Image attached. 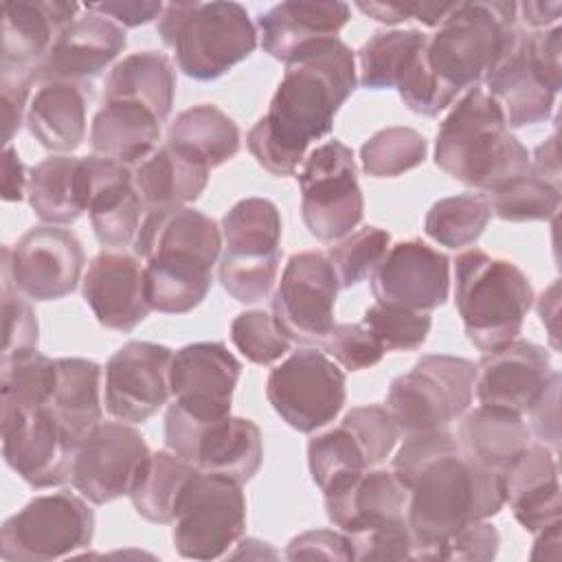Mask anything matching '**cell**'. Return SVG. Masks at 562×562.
<instances>
[{
    "label": "cell",
    "instance_id": "6da1fadb",
    "mask_svg": "<svg viewBox=\"0 0 562 562\" xmlns=\"http://www.w3.org/2000/svg\"><path fill=\"white\" fill-rule=\"evenodd\" d=\"M406 487V525L415 560H439L465 525L487 520L505 505L503 474L468 459L448 430L408 435L393 457Z\"/></svg>",
    "mask_w": 562,
    "mask_h": 562
},
{
    "label": "cell",
    "instance_id": "7a4b0ae2",
    "mask_svg": "<svg viewBox=\"0 0 562 562\" xmlns=\"http://www.w3.org/2000/svg\"><path fill=\"white\" fill-rule=\"evenodd\" d=\"M356 83V55L340 37L299 50L285 64L268 112L246 134L255 160L272 176H294L307 147L331 132L334 116Z\"/></svg>",
    "mask_w": 562,
    "mask_h": 562
},
{
    "label": "cell",
    "instance_id": "3957f363",
    "mask_svg": "<svg viewBox=\"0 0 562 562\" xmlns=\"http://www.w3.org/2000/svg\"><path fill=\"white\" fill-rule=\"evenodd\" d=\"M132 246L145 261V292L151 310L187 314L206 299L224 241L213 217L180 206L147 211Z\"/></svg>",
    "mask_w": 562,
    "mask_h": 562
},
{
    "label": "cell",
    "instance_id": "277c9868",
    "mask_svg": "<svg viewBox=\"0 0 562 562\" xmlns=\"http://www.w3.org/2000/svg\"><path fill=\"white\" fill-rule=\"evenodd\" d=\"M435 165L483 193L531 171L527 147L507 130L494 97L479 86L465 90L441 121L435 140Z\"/></svg>",
    "mask_w": 562,
    "mask_h": 562
},
{
    "label": "cell",
    "instance_id": "5b68a950",
    "mask_svg": "<svg viewBox=\"0 0 562 562\" xmlns=\"http://www.w3.org/2000/svg\"><path fill=\"white\" fill-rule=\"evenodd\" d=\"M454 305L468 340L494 353L518 338L533 305V288L509 259L470 248L454 261Z\"/></svg>",
    "mask_w": 562,
    "mask_h": 562
},
{
    "label": "cell",
    "instance_id": "8992f818",
    "mask_svg": "<svg viewBox=\"0 0 562 562\" xmlns=\"http://www.w3.org/2000/svg\"><path fill=\"white\" fill-rule=\"evenodd\" d=\"M516 2H454L426 40L424 55L432 75L454 94L479 86L518 40Z\"/></svg>",
    "mask_w": 562,
    "mask_h": 562
},
{
    "label": "cell",
    "instance_id": "52a82bcc",
    "mask_svg": "<svg viewBox=\"0 0 562 562\" xmlns=\"http://www.w3.org/2000/svg\"><path fill=\"white\" fill-rule=\"evenodd\" d=\"M156 29L178 68L198 81L226 75L257 48V29L239 2H169Z\"/></svg>",
    "mask_w": 562,
    "mask_h": 562
},
{
    "label": "cell",
    "instance_id": "ba28073f",
    "mask_svg": "<svg viewBox=\"0 0 562 562\" xmlns=\"http://www.w3.org/2000/svg\"><path fill=\"white\" fill-rule=\"evenodd\" d=\"M224 252L217 266L222 288L239 303L266 299L281 261V215L266 198H244L222 217Z\"/></svg>",
    "mask_w": 562,
    "mask_h": 562
},
{
    "label": "cell",
    "instance_id": "9c48e42d",
    "mask_svg": "<svg viewBox=\"0 0 562 562\" xmlns=\"http://www.w3.org/2000/svg\"><path fill=\"white\" fill-rule=\"evenodd\" d=\"M474 380L472 360L448 353L422 356L411 371L391 382L386 411L406 437L448 430L470 408Z\"/></svg>",
    "mask_w": 562,
    "mask_h": 562
},
{
    "label": "cell",
    "instance_id": "30bf717a",
    "mask_svg": "<svg viewBox=\"0 0 562 562\" xmlns=\"http://www.w3.org/2000/svg\"><path fill=\"white\" fill-rule=\"evenodd\" d=\"M94 512L68 490L31 498L0 527L4 562H50L90 547Z\"/></svg>",
    "mask_w": 562,
    "mask_h": 562
},
{
    "label": "cell",
    "instance_id": "8fae6325",
    "mask_svg": "<svg viewBox=\"0 0 562 562\" xmlns=\"http://www.w3.org/2000/svg\"><path fill=\"white\" fill-rule=\"evenodd\" d=\"M301 215L310 235L334 244L362 222L364 198L351 147L338 138L312 149L301 162Z\"/></svg>",
    "mask_w": 562,
    "mask_h": 562
},
{
    "label": "cell",
    "instance_id": "7c38bea8",
    "mask_svg": "<svg viewBox=\"0 0 562 562\" xmlns=\"http://www.w3.org/2000/svg\"><path fill=\"white\" fill-rule=\"evenodd\" d=\"M171 525L173 547L182 558H222L246 529L241 483L224 474L198 470L178 501Z\"/></svg>",
    "mask_w": 562,
    "mask_h": 562
},
{
    "label": "cell",
    "instance_id": "4fadbf2b",
    "mask_svg": "<svg viewBox=\"0 0 562 562\" xmlns=\"http://www.w3.org/2000/svg\"><path fill=\"white\" fill-rule=\"evenodd\" d=\"M165 443L200 472L224 474L241 485L259 472L263 461L261 430L252 419L233 415L193 419L176 404L165 415Z\"/></svg>",
    "mask_w": 562,
    "mask_h": 562
},
{
    "label": "cell",
    "instance_id": "5bb4252c",
    "mask_svg": "<svg viewBox=\"0 0 562 562\" xmlns=\"http://www.w3.org/2000/svg\"><path fill=\"white\" fill-rule=\"evenodd\" d=\"M266 395L290 428L314 432L342 411L347 400L345 373L325 351L301 349L270 371Z\"/></svg>",
    "mask_w": 562,
    "mask_h": 562
},
{
    "label": "cell",
    "instance_id": "9a60e30c",
    "mask_svg": "<svg viewBox=\"0 0 562 562\" xmlns=\"http://www.w3.org/2000/svg\"><path fill=\"white\" fill-rule=\"evenodd\" d=\"M338 279L327 252H294L272 294V316L279 329L299 345H316L334 329Z\"/></svg>",
    "mask_w": 562,
    "mask_h": 562
},
{
    "label": "cell",
    "instance_id": "2e32d148",
    "mask_svg": "<svg viewBox=\"0 0 562 562\" xmlns=\"http://www.w3.org/2000/svg\"><path fill=\"white\" fill-rule=\"evenodd\" d=\"M86 263V252L75 233L40 224L29 228L13 246L2 248V272L13 288L33 301L68 296Z\"/></svg>",
    "mask_w": 562,
    "mask_h": 562
},
{
    "label": "cell",
    "instance_id": "e0dca14e",
    "mask_svg": "<svg viewBox=\"0 0 562 562\" xmlns=\"http://www.w3.org/2000/svg\"><path fill=\"white\" fill-rule=\"evenodd\" d=\"M145 437L125 422H101L75 450L70 481L90 503L130 496L149 461Z\"/></svg>",
    "mask_w": 562,
    "mask_h": 562
},
{
    "label": "cell",
    "instance_id": "ac0fdd59",
    "mask_svg": "<svg viewBox=\"0 0 562 562\" xmlns=\"http://www.w3.org/2000/svg\"><path fill=\"white\" fill-rule=\"evenodd\" d=\"M173 351L149 340H130L105 364V411L125 424L149 419L171 397Z\"/></svg>",
    "mask_w": 562,
    "mask_h": 562
},
{
    "label": "cell",
    "instance_id": "d6986e66",
    "mask_svg": "<svg viewBox=\"0 0 562 562\" xmlns=\"http://www.w3.org/2000/svg\"><path fill=\"white\" fill-rule=\"evenodd\" d=\"M4 463L33 490L70 481L75 446L42 406L26 413H0Z\"/></svg>",
    "mask_w": 562,
    "mask_h": 562
},
{
    "label": "cell",
    "instance_id": "ffe728a7",
    "mask_svg": "<svg viewBox=\"0 0 562 562\" xmlns=\"http://www.w3.org/2000/svg\"><path fill=\"white\" fill-rule=\"evenodd\" d=\"M369 279L378 303L430 312L448 301L450 259L422 239H406L389 246Z\"/></svg>",
    "mask_w": 562,
    "mask_h": 562
},
{
    "label": "cell",
    "instance_id": "44dd1931",
    "mask_svg": "<svg viewBox=\"0 0 562 562\" xmlns=\"http://www.w3.org/2000/svg\"><path fill=\"white\" fill-rule=\"evenodd\" d=\"M239 373L241 364L224 342L184 345L173 353L169 369L173 404L193 419L226 417Z\"/></svg>",
    "mask_w": 562,
    "mask_h": 562
},
{
    "label": "cell",
    "instance_id": "7402d4cb",
    "mask_svg": "<svg viewBox=\"0 0 562 562\" xmlns=\"http://www.w3.org/2000/svg\"><path fill=\"white\" fill-rule=\"evenodd\" d=\"M81 292L105 329L132 331L151 312L145 292V266L123 248H105L90 259Z\"/></svg>",
    "mask_w": 562,
    "mask_h": 562
},
{
    "label": "cell",
    "instance_id": "603a6c76",
    "mask_svg": "<svg viewBox=\"0 0 562 562\" xmlns=\"http://www.w3.org/2000/svg\"><path fill=\"white\" fill-rule=\"evenodd\" d=\"M551 371L544 347L516 338L494 353H483L476 364L474 391L481 404L522 415L540 397Z\"/></svg>",
    "mask_w": 562,
    "mask_h": 562
},
{
    "label": "cell",
    "instance_id": "cb8c5ba5",
    "mask_svg": "<svg viewBox=\"0 0 562 562\" xmlns=\"http://www.w3.org/2000/svg\"><path fill=\"white\" fill-rule=\"evenodd\" d=\"M125 29L88 11L79 15L53 44L48 55L35 68V81L83 83L101 75L125 48Z\"/></svg>",
    "mask_w": 562,
    "mask_h": 562
},
{
    "label": "cell",
    "instance_id": "d4e9b609",
    "mask_svg": "<svg viewBox=\"0 0 562 562\" xmlns=\"http://www.w3.org/2000/svg\"><path fill=\"white\" fill-rule=\"evenodd\" d=\"M88 162V215L97 239L108 248L132 246L145 204L134 187L132 167L103 156H86Z\"/></svg>",
    "mask_w": 562,
    "mask_h": 562
},
{
    "label": "cell",
    "instance_id": "484cf974",
    "mask_svg": "<svg viewBox=\"0 0 562 562\" xmlns=\"http://www.w3.org/2000/svg\"><path fill=\"white\" fill-rule=\"evenodd\" d=\"M77 2L18 0L2 4L0 70L35 75L59 35L79 18Z\"/></svg>",
    "mask_w": 562,
    "mask_h": 562
},
{
    "label": "cell",
    "instance_id": "4316f807",
    "mask_svg": "<svg viewBox=\"0 0 562 562\" xmlns=\"http://www.w3.org/2000/svg\"><path fill=\"white\" fill-rule=\"evenodd\" d=\"M483 83L487 86L485 92L501 105L507 127L547 121L560 90L531 57L525 31L518 33L516 44L485 75Z\"/></svg>",
    "mask_w": 562,
    "mask_h": 562
},
{
    "label": "cell",
    "instance_id": "83f0119b",
    "mask_svg": "<svg viewBox=\"0 0 562 562\" xmlns=\"http://www.w3.org/2000/svg\"><path fill=\"white\" fill-rule=\"evenodd\" d=\"M408 492L393 470L369 468L325 492L327 518L347 536L406 522Z\"/></svg>",
    "mask_w": 562,
    "mask_h": 562
},
{
    "label": "cell",
    "instance_id": "f1b7e54d",
    "mask_svg": "<svg viewBox=\"0 0 562 562\" xmlns=\"http://www.w3.org/2000/svg\"><path fill=\"white\" fill-rule=\"evenodd\" d=\"M349 18L351 9L340 0L279 2L257 20L261 48L270 57L288 64L305 46L325 37H338V31Z\"/></svg>",
    "mask_w": 562,
    "mask_h": 562
},
{
    "label": "cell",
    "instance_id": "f546056e",
    "mask_svg": "<svg viewBox=\"0 0 562 562\" xmlns=\"http://www.w3.org/2000/svg\"><path fill=\"white\" fill-rule=\"evenodd\" d=\"M505 503H509L516 520L529 531L538 533L560 520V481L555 452L540 443L529 446L503 472Z\"/></svg>",
    "mask_w": 562,
    "mask_h": 562
},
{
    "label": "cell",
    "instance_id": "4dcf8cb0",
    "mask_svg": "<svg viewBox=\"0 0 562 562\" xmlns=\"http://www.w3.org/2000/svg\"><path fill=\"white\" fill-rule=\"evenodd\" d=\"M160 123L149 108L136 101L110 99L92 116L90 145L97 156L134 169L156 151Z\"/></svg>",
    "mask_w": 562,
    "mask_h": 562
},
{
    "label": "cell",
    "instance_id": "1f68e13d",
    "mask_svg": "<svg viewBox=\"0 0 562 562\" xmlns=\"http://www.w3.org/2000/svg\"><path fill=\"white\" fill-rule=\"evenodd\" d=\"M209 167L165 143L132 169L134 187L147 211H169L195 202L209 184Z\"/></svg>",
    "mask_w": 562,
    "mask_h": 562
},
{
    "label": "cell",
    "instance_id": "d6a6232c",
    "mask_svg": "<svg viewBox=\"0 0 562 562\" xmlns=\"http://www.w3.org/2000/svg\"><path fill=\"white\" fill-rule=\"evenodd\" d=\"M457 443L476 465L505 472L529 446L531 430L520 413L498 406H476L459 417Z\"/></svg>",
    "mask_w": 562,
    "mask_h": 562
},
{
    "label": "cell",
    "instance_id": "836d02e7",
    "mask_svg": "<svg viewBox=\"0 0 562 562\" xmlns=\"http://www.w3.org/2000/svg\"><path fill=\"white\" fill-rule=\"evenodd\" d=\"M57 378L46 411L75 448L103 422L101 367L88 358H57Z\"/></svg>",
    "mask_w": 562,
    "mask_h": 562
},
{
    "label": "cell",
    "instance_id": "e575fe53",
    "mask_svg": "<svg viewBox=\"0 0 562 562\" xmlns=\"http://www.w3.org/2000/svg\"><path fill=\"white\" fill-rule=\"evenodd\" d=\"M29 204L33 213L53 226L72 224L88 211L86 156H50L29 171Z\"/></svg>",
    "mask_w": 562,
    "mask_h": 562
},
{
    "label": "cell",
    "instance_id": "d590c367",
    "mask_svg": "<svg viewBox=\"0 0 562 562\" xmlns=\"http://www.w3.org/2000/svg\"><path fill=\"white\" fill-rule=\"evenodd\" d=\"M31 136L48 151L70 154L86 138V92L79 83H40L26 110Z\"/></svg>",
    "mask_w": 562,
    "mask_h": 562
},
{
    "label": "cell",
    "instance_id": "8d00e7d4",
    "mask_svg": "<svg viewBox=\"0 0 562 562\" xmlns=\"http://www.w3.org/2000/svg\"><path fill=\"white\" fill-rule=\"evenodd\" d=\"M176 94V70L167 55L158 50L130 53L112 66L103 86V101L125 99L149 108L167 121Z\"/></svg>",
    "mask_w": 562,
    "mask_h": 562
},
{
    "label": "cell",
    "instance_id": "74e56055",
    "mask_svg": "<svg viewBox=\"0 0 562 562\" xmlns=\"http://www.w3.org/2000/svg\"><path fill=\"white\" fill-rule=\"evenodd\" d=\"M237 123L213 103L193 105L169 125L167 143L193 156L209 169L224 165L239 151Z\"/></svg>",
    "mask_w": 562,
    "mask_h": 562
},
{
    "label": "cell",
    "instance_id": "f35d334b",
    "mask_svg": "<svg viewBox=\"0 0 562 562\" xmlns=\"http://www.w3.org/2000/svg\"><path fill=\"white\" fill-rule=\"evenodd\" d=\"M195 472V465L180 459L171 450L151 452L138 483L130 492L136 514L149 522L171 525L178 501Z\"/></svg>",
    "mask_w": 562,
    "mask_h": 562
},
{
    "label": "cell",
    "instance_id": "ab89813d",
    "mask_svg": "<svg viewBox=\"0 0 562 562\" xmlns=\"http://www.w3.org/2000/svg\"><path fill=\"white\" fill-rule=\"evenodd\" d=\"M428 35L417 29L373 33L358 50V83L369 90L395 88L404 70L426 46Z\"/></svg>",
    "mask_w": 562,
    "mask_h": 562
},
{
    "label": "cell",
    "instance_id": "60d3db41",
    "mask_svg": "<svg viewBox=\"0 0 562 562\" xmlns=\"http://www.w3.org/2000/svg\"><path fill=\"white\" fill-rule=\"evenodd\" d=\"M57 378V362L37 349L0 360V413H26L46 406Z\"/></svg>",
    "mask_w": 562,
    "mask_h": 562
},
{
    "label": "cell",
    "instance_id": "b9f144b4",
    "mask_svg": "<svg viewBox=\"0 0 562 562\" xmlns=\"http://www.w3.org/2000/svg\"><path fill=\"white\" fill-rule=\"evenodd\" d=\"M307 465L323 494L371 468L358 437L342 422L307 441Z\"/></svg>",
    "mask_w": 562,
    "mask_h": 562
},
{
    "label": "cell",
    "instance_id": "7bdbcfd3",
    "mask_svg": "<svg viewBox=\"0 0 562 562\" xmlns=\"http://www.w3.org/2000/svg\"><path fill=\"white\" fill-rule=\"evenodd\" d=\"M492 220L490 202L483 193H459L437 200L424 220V231L430 239L448 248L472 246Z\"/></svg>",
    "mask_w": 562,
    "mask_h": 562
},
{
    "label": "cell",
    "instance_id": "ee69618b",
    "mask_svg": "<svg viewBox=\"0 0 562 562\" xmlns=\"http://www.w3.org/2000/svg\"><path fill=\"white\" fill-rule=\"evenodd\" d=\"M428 151L426 138L404 125L375 132L360 147L362 171L371 178H395L424 162Z\"/></svg>",
    "mask_w": 562,
    "mask_h": 562
},
{
    "label": "cell",
    "instance_id": "f6af8a7d",
    "mask_svg": "<svg viewBox=\"0 0 562 562\" xmlns=\"http://www.w3.org/2000/svg\"><path fill=\"white\" fill-rule=\"evenodd\" d=\"M492 213L505 222L551 220L560 209V189L531 171L490 193H483Z\"/></svg>",
    "mask_w": 562,
    "mask_h": 562
},
{
    "label": "cell",
    "instance_id": "bcb514c9",
    "mask_svg": "<svg viewBox=\"0 0 562 562\" xmlns=\"http://www.w3.org/2000/svg\"><path fill=\"white\" fill-rule=\"evenodd\" d=\"M389 244L391 235L378 226L358 228L347 237L334 241V246L327 250V257L336 272L338 285L347 290L371 277V272L389 250Z\"/></svg>",
    "mask_w": 562,
    "mask_h": 562
},
{
    "label": "cell",
    "instance_id": "7dc6e473",
    "mask_svg": "<svg viewBox=\"0 0 562 562\" xmlns=\"http://www.w3.org/2000/svg\"><path fill=\"white\" fill-rule=\"evenodd\" d=\"M362 325L371 329V334L380 340L384 351H413L426 342L432 321L428 312L406 310L375 301L364 312Z\"/></svg>",
    "mask_w": 562,
    "mask_h": 562
},
{
    "label": "cell",
    "instance_id": "c3c4849f",
    "mask_svg": "<svg viewBox=\"0 0 562 562\" xmlns=\"http://www.w3.org/2000/svg\"><path fill=\"white\" fill-rule=\"evenodd\" d=\"M231 340L255 364H272L290 351V338L263 310L241 312L231 323Z\"/></svg>",
    "mask_w": 562,
    "mask_h": 562
},
{
    "label": "cell",
    "instance_id": "681fc988",
    "mask_svg": "<svg viewBox=\"0 0 562 562\" xmlns=\"http://www.w3.org/2000/svg\"><path fill=\"white\" fill-rule=\"evenodd\" d=\"M342 424L358 437L371 468L382 463L400 439V428L382 404L356 406L342 417Z\"/></svg>",
    "mask_w": 562,
    "mask_h": 562
},
{
    "label": "cell",
    "instance_id": "f907efd6",
    "mask_svg": "<svg viewBox=\"0 0 562 562\" xmlns=\"http://www.w3.org/2000/svg\"><path fill=\"white\" fill-rule=\"evenodd\" d=\"M397 92L404 105L422 116H437L443 112L452 101L457 99L454 92H450L428 68L424 48L419 55L411 61V66L404 70V75L397 81Z\"/></svg>",
    "mask_w": 562,
    "mask_h": 562
},
{
    "label": "cell",
    "instance_id": "816d5d0a",
    "mask_svg": "<svg viewBox=\"0 0 562 562\" xmlns=\"http://www.w3.org/2000/svg\"><path fill=\"white\" fill-rule=\"evenodd\" d=\"M321 349L347 371H362L382 360L386 353L380 340L362 323H340L321 342Z\"/></svg>",
    "mask_w": 562,
    "mask_h": 562
},
{
    "label": "cell",
    "instance_id": "f5cc1de1",
    "mask_svg": "<svg viewBox=\"0 0 562 562\" xmlns=\"http://www.w3.org/2000/svg\"><path fill=\"white\" fill-rule=\"evenodd\" d=\"M40 325L33 307L26 303L11 279L2 272V358L37 349Z\"/></svg>",
    "mask_w": 562,
    "mask_h": 562
},
{
    "label": "cell",
    "instance_id": "db71d44e",
    "mask_svg": "<svg viewBox=\"0 0 562 562\" xmlns=\"http://www.w3.org/2000/svg\"><path fill=\"white\" fill-rule=\"evenodd\" d=\"M353 560H404L413 558V538L406 522L349 536Z\"/></svg>",
    "mask_w": 562,
    "mask_h": 562
},
{
    "label": "cell",
    "instance_id": "11a10c76",
    "mask_svg": "<svg viewBox=\"0 0 562 562\" xmlns=\"http://www.w3.org/2000/svg\"><path fill=\"white\" fill-rule=\"evenodd\" d=\"M35 83V75L2 70L0 72V105H2V143L9 147L13 136L20 132L22 123H26L29 94Z\"/></svg>",
    "mask_w": 562,
    "mask_h": 562
},
{
    "label": "cell",
    "instance_id": "9f6ffc18",
    "mask_svg": "<svg viewBox=\"0 0 562 562\" xmlns=\"http://www.w3.org/2000/svg\"><path fill=\"white\" fill-rule=\"evenodd\" d=\"M498 531L485 520L461 527L441 549L439 560H465V562H490L498 553Z\"/></svg>",
    "mask_w": 562,
    "mask_h": 562
},
{
    "label": "cell",
    "instance_id": "6f0895ef",
    "mask_svg": "<svg viewBox=\"0 0 562 562\" xmlns=\"http://www.w3.org/2000/svg\"><path fill=\"white\" fill-rule=\"evenodd\" d=\"M288 560H353V547L347 533L331 529H312L294 536L285 549Z\"/></svg>",
    "mask_w": 562,
    "mask_h": 562
},
{
    "label": "cell",
    "instance_id": "680465c9",
    "mask_svg": "<svg viewBox=\"0 0 562 562\" xmlns=\"http://www.w3.org/2000/svg\"><path fill=\"white\" fill-rule=\"evenodd\" d=\"M531 417V430L540 443L549 446L551 450L560 443V373L551 371L547 386L542 389L540 397L527 411Z\"/></svg>",
    "mask_w": 562,
    "mask_h": 562
},
{
    "label": "cell",
    "instance_id": "91938a15",
    "mask_svg": "<svg viewBox=\"0 0 562 562\" xmlns=\"http://www.w3.org/2000/svg\"><path fill=\"white\" fill-rule=\"evenodd\" d=\"M165 4L162 2H97V4H86V11L99 13L103 18H110L119 26H140L147 24L156 18H160Z\"/></svg>",
    "mask_w": 562,
    "mask_h": 562
},
{
    "label": "cell",
    "instance_id": "94428289",
    "mask_svg": "<svg viewBox=\"0 0 562 562\" xmlns=\"http://www.w3.org/2000/svg\"><path fill=\"white\" fill-rule=\"evenodd\" d=\"M29 189V173L18 151L9 145L2 156V200L20 202Z\"/></svg>",
    "mask_w": 562,
    "mask_h": 562
},
{
    "label": "cell",
    "instance_id": "6125c7cd",
    "mask_svg": "<svg viewBox=\"0 0 562 562\" xmlns=\"http://www.w3.org/2000/svg\"><path fill=\"white\" fill-rule=\"evenodd\" d=\"M531 173L560 189V158H558L555 134L536 147V154L531 160Z\"/></svg>",
    "mask_w": 562,
    "mask_h": 562
},
{
    "label": "cell",
    "instance_id": "be15d7a7",
    "mask_svg": "<svg viewBox=\"0 0 562 562\" xmlns=\"http://www.w3.org/2000/svg\"><path fill=\"white\" fill-rule=\"evenodd\" d=\"M516 11H518V20H522L525 26L542 31L560 20L562 4L560 2H520L516 4Z\"/></svg>",
    "mask_w": 562,
    "mask_h": 562
},
{
    "label": "cell",
    "instance_id": "e7e4bbea",
    "mask_svg": "<svg viewBox=\"0 0 562 562\" xmlns=\"http://www.w3.org/2000/svg\"><path fill=\"white\" fill-rule=\"evenodd\" d=\"M536 310H538V316H540L542 325H544L547 331H549V342H551V347L558 351V349H560V342H558V336H560V331H558L560 283H558V281H553V283L540 294Z\"/></svg>",
    "mask_w": 562,
    "mask_h": 562
},
{
    "label": "cell",
    "instance_id": "03108f58",
    "mask_svg": "<svg viewBox=\"0 0 562 562\" xmlns=\"http://www.w3.org/2000/svg\"><path fill=\"white\" fill-rule=\"evenodd\" d=\"M356 7L369 18L384 24H397V22L411 20L408 2H358Z\"/></svg>",
    "mask_w": 562,
    "mask_h": 562
},
{
    "label": "cell",
    "instance_id": "003e7915",
    "mask_svg": "<svg viewBox=\"0 0 562 562\" xmlns=\"http://www.w3.org/2000/svg\"><path fill=\"white\" fill-rule=\"evenodd\" d=\"M454 2H408L411 20H419L426 26H439L450 13Z\"/></svg>",
    "mask_w": 562,
    "mask_h": 562
}]
</instances>
